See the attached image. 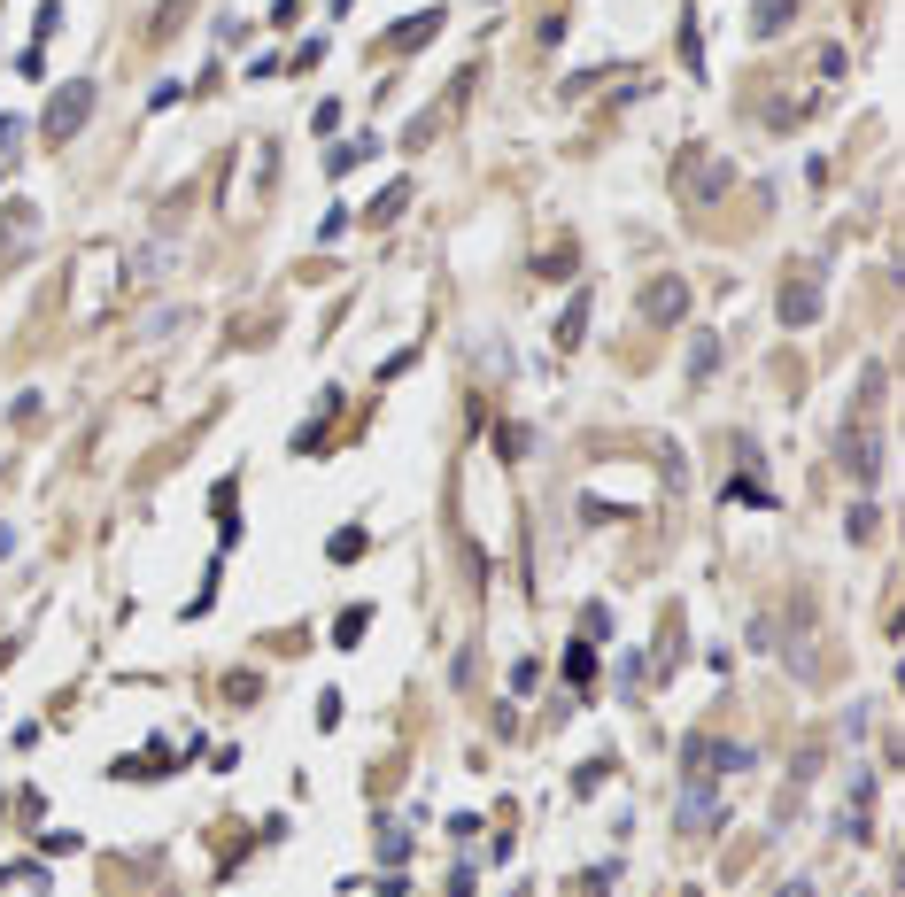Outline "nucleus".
I'll use <instances>...</instances> for the list:
<instances>
[{
  "instance_id": "nucleus-1",
  "label": "nucleus",
  "mask_w": 905,
  "mask_h": 897,
  "mask_svg": "<svg viewBox=\"0 0 905 897\" xmlns=\"http://www.w3.org/2000/svg\"><path fill=\"white\" fill-rule=\"evenodd\" d=\"M93 109V86H86V78H78V86H70V93H62V101H55V109H47V140H70V132H78V116H86Z\"/></svg>"
},
{
  "instance_id": "nucleus-2",
  "label": "nucleus",
  "mask_w": 905,
  "mask_h": 897,
  "mask_svg": "<svg viewBox=\"0 0 905 897\" xmlns=\"http://www.w3.org/2000/svg\"><path fill=\"white\" fill-rule=\"evenodd\" d=\"M681 302H689V294L673 287V279H658V287L643 294V310H650V318H681Z\"/></svg>"
}]
</instances>
